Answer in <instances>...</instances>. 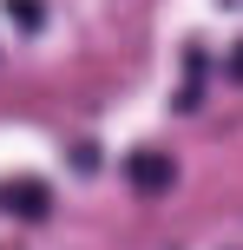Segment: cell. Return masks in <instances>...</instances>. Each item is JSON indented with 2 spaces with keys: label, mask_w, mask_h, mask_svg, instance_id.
<instances>
[{
  "label": "cell",
  "mask_w": 243,
  "mask_h": 250,
  "mask_svg": "<svg viewBox=\"0 0 243 250\" xmlns=\"http://www.w3.org/2000/svg\"><path fill=\"white\" fill-rule=\"evenodd\" d=\"M0 204H7L13 217H33V211H46V191H39V185H26V178H20V185H7V191H0Z\"/></svg>",
  "instance_id": "6da1fadb"
},
{
  "label": "cell",
  "mask_w": 243,
  "mask_h": 250,
  "mask_svg": "<svg viewBox=\"0 0 243 250\" xmlns=\"http://www.w3.org/2000/svg\"><path fill=\"white\" fill-rule=\"evenodd\" d=\"M131 185H138V191L171 185V158H138V165H131Z\"/></svg>",
  "instance_id": "7a4b0ae2"
}]
</instances>
